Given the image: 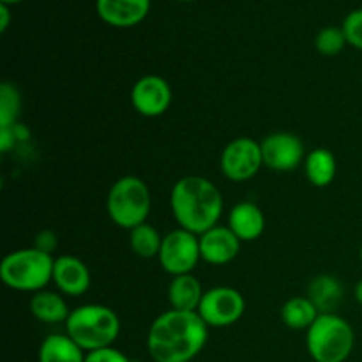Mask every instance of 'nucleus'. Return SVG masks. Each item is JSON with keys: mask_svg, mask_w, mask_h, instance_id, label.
<instances>
[{"mask_svg": "<svg viewBox=\"0 0 362 362\" xmlns=\"http://www.w3.org/2000/svg\"><path fill=\"white\" fill-rule=\"evenodd\" d=\"M207 338L209 327L197 311L168 310L148 327L147 350L154 362H191Z\"/></svg>", "mask_w": 362, "mask_h": 362, "instance_id": "f257e3e1", "label": "nucleus"}, {"mask_svg": "<svg viewBox=\"0 0 362 362\" xmlns=\"http://www.w3.org/2000/svg\"><path fill=\"white\" fill-rule=\"evenodd\" d=\"M170 209L179 228L202 235L218 226L223 216V197L209 179L187 175L173 184Z\"/></svg>", "mask_w": 362, "mask_h": 362, "instance_id": "f03ea898", "label": "nucleus"}, {"mask_svg": "<svg viewBox=\"0 0 362 362\" xmlns=\"http://www.w3.org/2000/svg\"><path fill=\"white\" fill-rule=\"evenodd\" d=\"M66 334L85 352L113 346L120 334V320L115 311L103 304H83L71 310Z\"/></svg>", "mask_w": 362, "mask_h": 362, "instance_id": "7ed1b4c3", "label": "nucleus"}, {"mask_svg": "<svg viewBox=\"0 0 362 362\" xmlns=\"http://www.w3.org/2000/svg\"><path fill=\"white\" fill-rule=\"evenodd\" d=\"M53 264V255L34 246L11 251L0 264V279L11 290L37 293L52 283Z\"/></svg>", "mask_w": 362, "mask_h": 362, "instance_id": "20e7f679", "label": "nucleus"}, {"mask_svg": "<svg viewBox=\"0 0 362 362\" xmlns=\"http://www.w3.org/2000/svg\"><path fill=\"white\" fill-rule=\"evenodd\" d=\"M356 345L352 325L336 313H320L306 331V349L315 362H345Z\"/></svg>", "mask_w": 362, "mask_h": 362, "instance_id": "39448f33", "label": "nucleus"}, {"mask_svg": "<svg viewBox=\"0 0 362 362\" xmlns=\"http://www.w3.org/2000/svg\"><path fill=\"white\" fill-rule=\"evenodd\" d=\"M151 207V189L140 177H120L106 194V212L110 219L124 230H133L147 223Z\"/></svg>", "mask_w": 362, "mask_h": 362, "instance_id": "423d86ee", "label": "nucleus"}, {"mask_svg": "<svg viewBox=\"0 0 362 362\" xmlns=\"http://www.w3.org/2000/svg\"><path fill=\"white\" fill-rule=\"evenodd\" d=\"M159 265L166 274L182 276L193 274L198 262L202 260L200 239L194 233L184 228H177L163 235L161 251H159Z\"/></svg>", "mask_w": 362, "mask_h": 362, "instance_id": "0eeeda50", "label": "nucleus"}, {"mask_svg": "<svg viewBox=\"0 0 362 362\" xmlns=\"http://www.w3.org/2000/svg\"><path fill=\"white\" fill-rule=\"evenodd\" d=\"M246 311V300L232 286H214L205 290L197 313L209 329H223L237 324Z\"/></svg>", "mask_w": 362, "mask_h": 362, "instance_id": "6e6552de", "label": "nucleus"}, {"mask_svg": "<svg viewBox=\"0 0 362 362\" xmlns=\"http://www.w3.org/2000/svg\"><path fill=\"white\" fill-rule=\"evenodd\" d=\"M264 166L262 147L253 138L240 136L230 141L221 152L219 168L232 182H246L253 179Z\"/></svg>", "mask_w": 362, "mask_h": 362, "instance_id": "1a4fd4ad", "label": "nucleus"}, {"mask_svg": "<svg viewBox=\"0 0 362 362\" xmlns=\"http://www.w3.org/2000/svg\"><path fill=\"white\" fill-rule=\"evenodd\" d=\"M172 99V87L158 74L141 76L131 88V105L134 112L147 119H156L168 112Z\"/></svg>", "mask_w": 362, "mask_h": 362, "instance_id": "9d476101", "label": "nucleus"}, {"mask_svg": "<svg viewBox=\"0 0 362 362\" xmlns=\"http://www.w3.org/2000/svg\"><path fill=\"white\" fill-rule=\"evenodd\" d=\"M264 165L274 172H292L306 159L300 138L293 133H272L260 141Z\"/></svg>", "mask_w": 362, "mask_h": 362, "instance_id": "9b49d317", "label": "nucleus"}, {"mask_svg": "<svg viewBox=\"0 0 362 362\" xmlns=\"http://www.w3.org/2000/svg\"><path fill=\"white\" fill-rule=\"evenodd\" d=\"M62 296L80 297L90 288L92 276L87 264L73 255H60L53 264V279Z\"/></svg>", "mask_w": 362, "mask_h": 362, "instance_id": "f8f14e48", "label": "nucleus"}, {"mask_svg": "<svg viewBox=\"0 0 362 362\" xmlns=\"http://www.w3.org/2000/svg\"><path fill=\"white\" fill-rule=\"evenodd\" d=\"M198 239H200L202 260L211 265L230 264L240 253L239 237L228 226H214L198 235Z\"/></svg>", "mask_w": 362, "mask_h": 362, "instance_id": "ddd939ff", "label": "nucleus"}, {"mask_svg": "<svg viewBox=\"0 0 362 362\" xmlns=\"http://www.w3.org/2000/svg\"><path fill=\"white\" fill-rule=\"evenodd\" d=\"M95 11L110 27L129 28L147 18L151 0H95Z\"/></svg>", "mask_w": 362, "mask_h": 362, "instance_id": "4468645a", "label": "nucleus"}, {"mask_svg": "<svg viewBox=\"0 0 362 362\" xmlns=\"http://www.w3.org/2000/svg\"><path fill=\"white\" fill-rule=\"evenodd\" d=\"M228 228L240 243L257 240L265 232V216L253 202H239L228 212Z\"/></svg>", "mask_w": 362, "mask_h": 362, "instance_id": "2eb2a0df", "label": "nucleus"}, {"mask_svg": "<svg viewBox=\"0 0 362 362\" xmlns=\"http://www.w3.org/2000/svg\"><path fill=\"white\" fill-rule=\"evenodd\" d=\"M204 293L200 279L193 274L173 276L168 285V303L172 310L198 311Z\"/></svg>", "mask_w": 362, "mask_h": 362, "instance_id": "dca6fc26", "label": "nucleus"}, {"mask_svg": "<svg viewBox=\"0 0 362 362\" xmlns=\"http://www.w3.org/2000/svg\"><path fill=\"white\" fill-rule=\"evenodd\" d=\"M28 308H30L32 317L42 324H66L71 315L62 293L49 292V290H41V292L34 293Z\"/></svg>", "mask_w": 362, "mask_h": 362, "instance_id": "f3484780", "label": "nucleus"}, {"mask_svg": "<svg viewBox=\"0 0 362 362\" xmlns=\"http://www.w3.org/2000/svg\"><path fill=\"white\" fill-rule=\"evenodd\" d=\"M85 350L67 334H49L37 352L39 362H85Z\"/></svg>", "mask_w": 362, "mask_h": 362, "instance_id": "a211bd4d", "label": "nucleus"}, {"mask_svg": "<svg viewBox=\"0 0 362 362\" xmlns=\"http://www.w3.org/2000/svg\"><path fill=\"white\" fill-rule=\"evenodd\" d=\"M308 297L320 313H334L343 300V286L334 276H317L308 286Z\"/></svg>", "mask_w": 362, "mask_h": 362, "instance_id": "6ab92c4d", "label": "nucleus"}, {"mask_svg": "<svg viewBox=\"0 0 362 362\" xmlns=\"http://www.w3.org/2000/svg\"><path fill=\"white\" fill-rule=\"evenodd\" d=\"M304 172L308 180L317 187H327L338 173V161L329 148L318 147L306 154L304 159Z\"/></svg>", "mask_w": 362, "mask_h": 362, "instance_id": "aec40b11", "label": "nucleus"}, {"mask_svg": "<svg viewBox=\"0 0 362 362\" xmlns=\"http://www.w3.org/2000/svg\"><path fill=\"white\" fill-rule=\"evenodd\" d=\"M320 317V311L317 310L310 297H292L281 306V320L286 327L293 331H308L315 320Z\"/></svg>", "mask_w": 362, "mask_h": 362, "instance_id": "412c9836", "label": "nucleus"}, {"mask_svg": "<svg viewBox=\"0 0 362 362\" xmlns=\"http://www.w3.org/2000/svg\"><path fill=\"white\" fill-rule=\"evenodd\" d=\"M163 237L158 230L148 223L138 225L136 228L129 230V246L136 257L144 258V260H151V258H158L159 251H161Z\"/></svg>", "mask_w": 362, "mask_h": 362, "instance_id": "4be33fe9", "label": "nucleus"}, {"mask_svg": "<svg viewBox=\"0 0 362 362\" xmlns=\"http://www.w3.org/2000/svg\"><path fill=\"white\" fill-rule=\"evenodd\" d=\"M21 112V98L18 88L9 81L0 85V129L18 126Z\"/></svg>", "mask_w": 362, "mask_h": 362, "instance_id": "5701e85b", "label": "nucleus"}, {"mask_svg": "<svg viewBox=\"0 0 362 362\" xmlns=\"http://www.w3.org/2000/svg\"><path fill=\"white\" fill-rule=\"evenodd\" d=\"M349 45L341 27H325L315 37V48L320 55L334 57L343 52V48Z\"/></svg>", "mask_w": 362, "mask_h": 362, "instance_id": "b1692460", "label": "nucleus"}, {"mask_svg": "<svg viewBox=\"0 0 362 362\" xmlns=\"http://www.w3.org/2000/svg\"><path fill=\"white\" fill-rule=\"evenodd\" d=\"M341 28L346 37V42L354 46V48L362 49V9H356L346 14Z\"/></svg>", "mask_w": 362, "mask_h": 362, "instance_id": "393cba45", "label": "nucleus"}, {"mask_svg": "<svg viewBox=\"0 0 362 362\" xmlns=\"http://www.w3.org/2000/svg\"><path fill=\"white\" fill-rule=\"evenodd\" d=\"M85 362H131V359L126 354L120 352V350L108 346V349L88 352L87 357H85Z\"/></svg>", "mask_w": 362, "mask_h": 362, "instance_id": "a878e982", "label": "nucleus"}, {"mask_svg": "<svg viewBox=\"0 0 362 362\" xmlns=\"http://www.w3.org/2000/svg\"><path fill=\"white\" fill-rule=\"evenodd\" d=\"M57 246H59V237H57V233L52 232V230H42V232H39L37 235H35L34 247H37L39 251L53 255Z\"/></svg>", "mask_w": 362, "mask_h": 362, "instance_id": "bb28decb", "label": "nucleus"}, {"mask_svg": "<svg viewBox=\"0 0 362 362\" xmlns=\"http://www.w3.org/2000/svg\"><path fill=\"white\" fill-rule=\"evenodd\" d=\"M11 21V11L7 4H0V32H6Z\"/></svg>", "mask_w": 362, "mask_h": 362, "instance_id": "cd10ccee", "label": "nucleus"}, {"mask_svg": "<svg viewBox=\"0 0 362 362\" xmlns=\"http://www.w3.org/2000/svg\"><path fill=\"white\" fill-rule=\"evenodd\" d=\"M356 299L357 303L362 304V279L356 285Z\"/></svg>", "mask_w": 362, "mask_h": 362, "instance_id": "c85d7f7f", "label": "nucleus"}, {"mask_svg": "<svg viewBox=\"0 0 362 362\" xmlns=\"http://www.w3.org/2000/svg\"><path fill=\"white\" fill-rule=\"evenodd\" d=\"M23 0H0V4H7V6H14V4H20Z\"/></svg>", "mask_w": 362, "mask_h": 362, "instance_id": "c756f323", "label": "nucleus"}, {"mask_svg": "<svg viewBox=\"0 0 362 362\" xmlns=\"http://www.w3.org/2000/svg\"><path fill=\"white\" fill-rule=\"evenodd\" d=\"M359 257H361V264H362V244H361V251H359Z\"/></svg>", "mask_w": 362, "mask_h": 362, "instance_id": "7c9ffc66", "label": "nucleus"}, {"mask_svg": "<svg viewBox=\"0 0 362 362\" xmlns=\"http://www.w3.org/2000/svg\"><path fill=\"white\" fill-rule=\"evenodd\" d=\"M177 2H193V0H177Z\"/></svg>", "mask_w": 362, "mask_h": 362, "instance_id": "2f4dec72", "label": "nucleus"}]
</instances>
